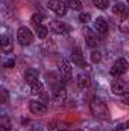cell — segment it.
<instances>
[{
	"instance_id": "d6986e66",
	"label": "cell",
	"mask_w": 129,
	"mask_h": 131,
	"mask_svg": "<svg viewBox=\"0 0 129 131\" xmlns=\"http://www.w3.org/2000/svg\"><path fill=\"white\" fill-rule=\"evenodd\" d=\"M35 31H36V35H38L41 40H44V38L47 37V34H49V28L44 26V25H35Z\"/></svg>"
},
{
	"instance_id": "7a4b0ae2",
	"label": "cell",
	"mask_w": 129,
	"mask_h": 131,
	"mask_svg": "<svg viewBox=\"0 0 129 131\" xmlns=\"http://www.w3.org/2000/svg\"><path fill=\"white\" fill-rule=\"evenodd\" d=\"M17 40H18V43L21 46H29V44H32V41H33V34L31 32L29 28L21 26L17 31Z\"/></svg>"
},
{
	"instance_id": "1f68e13d",
	"label": "cell",
	"mask_w": 129,
	"mask_h": 131,
	"mask_svg": "<svg viewBox=\"0 0 129 131\" xmlns=\"http://www.w3.org/2000/svg\"><path fill=\"white\" fill-rule=\"evenodd\" d=\"M73 131H82V130H79V128H76V130H73Z\"/></svg>"
},
{
	"instance_id": "d6a6232c",
	"label": "cell",
	"mask_w": 129,
	"mask_h": 131,
	"mask_svg": "<svg viewBox=\"0 0 129 131\" xmlns=\"http://www.w3.org/2000/svg\"><path fill=\"white\" fill-rule=\"evenodd\" d=\"M62 131H70V130H65V128H64V130H62Z\"/></svg>"
},
{
	"instance_id": "4fadbf2b",
	"label": "cell",
	"mask_w": 129,
	"mask_h": 131,
	"mask_svg": "<svg viewBox=\"0 0 129 131\" xmlns=\"http://www.w3.org/2000/svg\"><path fill=\"white\" fill-rule=\"evenodd\" d=\"M94 29H96V32L100 34V35H106V32H108V23L105 21V18L99 17V18L94 20Z\"/></svg>"
},
{
	"instance_id": "52a82bcc",
	"label": "cell",
	"mask_w": 129,
	"mask_h": 131,
	"mask_svg": "<svg viewBox=\"0 0 129 131\" xmlns=\"http://www.w3.org/2000/svg\"><path fill=\"white\" fill-rule=\"evenodd\" d=\"M71 61H73V64L79 66V67H85V66H87L85 60H84V55H82L81 47H74V49L71 50Z\"/></svg>"
},
{
	"instance_id": "277c9868",
	"label": "cell",
	"mask_w": 129,
	"mask_h": 131,
	"mask_svg": "<svg viewBox=\"0 0 129 131\" xmlns=\"http://www.w3.org/2000/svg\"><path fill=\"white\" fill-rule=\"evenodd\" d=\"M47 6H49V9H52L59 17H64L65 14H67V8H68L67 3H64L62 0H49Z\"/></svg>"
},
{
	"instance_id": "8992f818",
	"label": "cell",
	"mask_w": 129,
	"mask_h": 131,
	"mask_svg": "<svg viewBox=\"0 0 129 131\" xmlns=\"http://www.w3.org/2000/svg\"><path fill=\"white\" fill-rule=\"evenodd\" d=\"M49 31L55 34H68L70 32V28L68 25H65L64 21H59V20H53L49 23Z\"/></svg>"
},
{
	"instance_id": "5b68a950",
	"label": "cell",
	"mask_w": 129,
	"mask_h": 131,
	"mask_svg": "<svg viewBox=\"0 0 129 131\" xmlns=\"http://www.w3.org/2000/svg\"><path fill=\"white\" fill-rule=\"evenodd\" d=\"M29 110L32 114L36 116H43L47 113V104L43 102V101H31L29 102Z\"/></svg>"
},
{
	"instance_id": "d4e9b609",
	"label": "cell",
	"mask_w": 129,
	"mask_h": 131,
	"mask_svg": "<svg viewBox=\"0 0 129 131\" xmlns=\"http://www.w3.org/2000/svg\"><path fill=\"white\" fill-rule=\"evenodd\" d=\"M91 61H93L94 64H97V63L102 61V55H100L99 50H93V52H91Z\"/></svg>"
},
{
	"instance_id": "2e32d148",
	"label": "cell",
	"mask_w": 129,
	"mask_h": 131,
	"mask_svg": "<svg viewBox=\"0 0 129 131\" xmlns=\"http://www.w3.org/2000/svg\"><path fill=\"white\" fill-rule=\"evenodd\" d=\"M24 81L29 82V84L38 81V72H36L35 69H28V70L24 72Z\"/></svg>"
},
{
	"instance_id": "83f0119b",
	"label": "cell",
	"mask_w": 129,
	"mask_h": 131,
	"mask_svg": "<svg viewBox=\"0 0 129 131\" xmlns=\"http://www.w3.org/2000/svg\"><path fill=\"white\" fill-rule=\"evenodd\" d=\"M15 66V61L14 60H6L5 63H3V67H6V69H11V67H14Z\"/></svg>"
},
{
	"instance_id": "ac0fdd59",
	"label": "cell",
	"mask_w": 129,
	"mask_h": 131,
	"mask_svg": "<svg viewBox=\"0 0 129 131\" xmlns=\"http://www.w3.org/2000/svg\"><path fill=\"white\" fill-rule=\"evenodd\" d=\"M65 127L62 122H59V121H56V119H53V121H50L49 124H47V130L49 131H62Z\"/></svg>"
},
{
	"instance_id": "44dd1931",
	"label": "cell",
	"mask_w": 129,
	"mask_h": 131,
	"mask_svg": "<svg viewBox=\"0 0 129 131\" xmlns=\"http://www.w3.org/2000/svg\"><path fill=\"white\" fill-rule=\"evenodd\" d=\"M119 31L123 32V34H129V17L120 20V23H119Z\"/></svg>"
},
{
	"instance_id": "f1b7e54d",
	"label": "cell",
	"mask_w": 129,
	"mask_h": 131,
	"mask_svg": "<svg viewBox=\"0 0 129 131\" xmlns=\"http://www.w3.org/2000/svg\"><path fill=\"white\" fill-rule=\"evenodd\" d=\"M120 98H122V102H123V104H126V105H129V92H126V93H123V95H122Z\"/></svg>"
},
{
	"instance_id": "836d02e7",
	"label": "cell",
	"mask_w": 129,
	"mask_h": 131,
	"mask_svg": "<svg viewBox=\"0 0 129 131\" xmlns=\"http://www.w3.org/2000/svg\"><path fill=\"white\" fill-rule=\"evenodd\" d=\"M126 2H128V5H129V0H126Z\"/></svg>"
},
{
	"instance_id": "6da1fadb",
	"label": "cell",
	"mask_w": 129,
	"mask_h": 131,
	"mask_svg": "<svg viewBox=\"0 0 129 131\" xmlns=\"http://www.w3.org/2000/svg\"><path fill=\"white\" fill-rule=\"evenodd\" d=\"M90 111H91V114H93L94 117L100 119V121H106V119H109V116H111L106 102L100 98L91 99V102H90Z\"/></svg>"
},
{
	"instance_id": "4dcf8cb0",
	"label": "cell",
	"mask_w": 129,
	"mask_h": 131,
	"mask_svg": "<svg viewBox=\"0 0 129 131\" xmlns=\"http://www.w3.org/2000/svg\"><path fill=\"white\" fill-rule=\"evenodd\" d=\"M120 128H122V130H126V128H129V121L126 122V124H123V125H120Z\"/></svg>"
},
{
	"instance_id": "9a60e30c",
	"label": "cell",
	"mask_w": 129,
	"mask_h": 131,
	"mask_svg": "<svg viewBox=\"0 0 129 131\" xmlns=\"http://www.w3.org/2000/svg\"><path fill=\"white\" fill-rule=\"evenodd\" d=\"M112 12H114L117 17H120V18H126V17H129L128 9H126V6H125L123 3H115V5L112 6Z\"/></svg>"
},
{
	"instance_id": "ffe728a7",
	"label": "cell",
	"mask_w": 129,
	"mask_h": 131,
	"mask_svg": "<svg viewBox=\"0 0 129 131\" xmlns=\"http://www.w3.org/2000/svg\"><path fill=\"white\" fill-rule=\"evenodd\" d=\"M65 3L73 11H81L82 9V2L81 0H65Z\"/></svg>"
},
{
	"instance_id": "30bf717a",
	"label": "cell",
	"mask_w": 129,
	"mask_h": 131,
	"mask_svg": "<svg viewBox=\"0 0 129 131\" xmlns=\"http://www.w3.org/2000/svg\"><path fill=\"white\" fill-rule=\"evenodd\" d=\"M61 76L65 82L70 81V78H71V66H70V61L65 58L61 61Z\"/></svg>"
},
{
	"instance_id": "3957f363",
	"label": "cell",
	"mask_w": 129,
	"mask_h": 131,
	"mask_svg": "<svg viewBox=\"0 0 129 131\" xmlns=\"http://www.w3.org/2000/svg\"><path fill=\"white\" fill-rule=\"evenodd\" d=\"M129 69V63L125 60V58H119L114 64L111 66V75L112 76H122V75H125L126 72H128Z\"/></svg>"
},
{
	"instance_id": "9c48e42d",
	"label": "cell",
	"mask_w": 129,
	"mask_h": 131,
	"mask_svg": "<svg viewBox=\"0 0 129 131\" xmlns=\"http://www.w3.org/2000/svg\"><path fill=\"white\" fill-rule=\"evenodd\" d=\"M111 90H112L114 95L122 96L123 93L128 92V85H126V82H123V81H114L112 85H111Z\"/></svg>"
},
{
	"instance_id": "8fae6325",
	"label": "cell",
	"mask_w": 129,
	"mask_h": 131,
	"mask_svg": "<svg viewBox=\"0 0 129 131\" xmlns=\"http://www.w3.org/2000/svg\"><path fill=\"white\" fill-rule=\"evenodd\" d=\"M76 81H78V87L82 89V90H85V89H88L91 85V78L87 73H79L78 78H76Z\"/></svg>"
},
{
	"instance_id": "5bb4252c",
	"label": "cell",
	"mask_w": 129,
	"mask_h": 131,
	"mask_svg": "<svg viewBox=\"0 0 129 131\" xmlns=\"http://www.w3.org/2000/svg\"><path fill=\"white\" fill-rule=\"evenodd\" d=\"M53 101H55V104H58V105L64 104L65 101H67V92H65L64 87H58V89L55 90V93H53Z\"/></svg>"
},
{
	"instance_id": "4316f807",
	"label": "cell",
	"mask_w": 129,
	"mask_h": 131,
	"mask_svg": "<svg viewBox=\"0 0 129 131\" xmlns=\"http://www.w3.org/2000/svg\"><path fill=\"white\" fill-rule=\"evenodd\" d=\"M8 101H9V92L3 89V90L0 92V102H2V104H6Z\"/></svg>"
},
{
	"instance_id": "7402d4cb",
	"label": "cell",
	"mask_w": 129,
	"mask_h": 131,
	"mask_svg": "<svg viewBox=\"0 0 129 131\" xmlns=\"http://www.w3.org/2000/svg\"><path fill=\"white\" fill-rule=\"evenodd\" d=\"M11 130H12V127H11L9 119L8 117H2V121H0V131H11Z\"/></svg>"
},
{
	"instance_id": "7c38bea8",
	"label": "cell",
	"mask_w": 129,
	"mask_h": 131,
	"mask_svg": "<svg viewBox=\"0 0 129 131\" xmlns=\"http://www.w3.org/2000/svg\"><path fill=\"white\" fill-rule=\"evenodd\" d=\"M2 50L5 52V53H11L12 50H14V44H12V38L8 35V34H5V35H2Z\"/></svg>"
},
{
	"instance_id": "603a6c76",
	"label": "cell",
	"mask_w": 129,
	"mask_h": 131,
	"mask_svg": "<svg viewBox=\"0 0 129 131\" xmlns=\"http://www.w3.org/2000/svg\"><path fill=\"white\" fill-rule=\"evenodd\" d=\"M93 5L97 9H106L109 6V2L108 0H93Z\"/></svg>"
},
{
	"instance_id": "cb8c5ba5",
	"label": "cell",
	"mask_w": 129,
	"mask_h": 131,
	"mask_svg": "<svg viewBox=\"0 0 129 131\" xmlns=\"http://www.w3.org/2000/svg\"><path fill=\"white\" fill-rule=\"evenodd\" d=\"M43 20H44V15H43V14H40V12L32 14V23L33 25H41Z\"/></svg>"
},
{
	"instance_id": "ba28073f",
	"label": "cell",
	"mask_w": 129,
	"mask_h": 131,
	"mask_svg": "<svg viewBox=\"0 0 129 131\" xmlns=\"http://www.w3.org/2000/svg\"><path fill=\"white\" fill-rule=\"evenodd\" d=\"M84 37H85V41H87V44H88L90 47H96V46H97L99 40H97V34H96V31L85 28V29H84Z\"/></svg>"
},
{
	"instance_id": "f546056e",
	"label": "cell",
	"mask_w": 129,
	"mask_h": 131,
	"mask_svg": "<svg viewBox=\"0 0 129 131\" xmlns=\"http://www.w3.org/2000/svg\"><path fill=\"white\" fill-rule=\"evenodd\" d=\"M40 96H41V101H43V102H47V101L50 99V96H49V95H47L46 92H43V93H41Z\"/></svg>"
},
{
	"instance_id": "e0dca14e",
	"label": "cell",
	"mask_w": 129,
	"mask_h": 131,
	"mask_svg": "<svg viewBox=\"0 0 129 131\" xmlns=\"http://www.w3.org/2000/svg\"><path fill=\"white\" fill-rule=\"evenodd\" d=\"M44 92V85H43V82L41 81H35L31 84V93L35 95V96H38V95H41Z\"/></svg>"
},
{
	"instance_id": "484cf974",
	"label": "cell",
	"mask_w": 129,
	"mask_h": 131,
	"mask_svg": "<svg viewBox=\"0 0 129 131\" xmlns=\"http://www.w3.org/2000/svg\"><path fill=\"white\" fill-rule=\"evenodd\" d=\"M90 20H91V15L88 12H81L79 14V21L81 23H88Z\"/></svg>"
}]
</instances>
